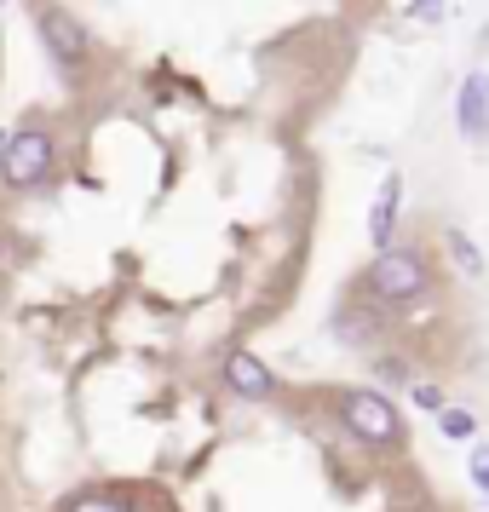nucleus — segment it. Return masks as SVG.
I'll use <instances>...</instances> for the list:
<instances>
[{
  "mask_svg": "<svg viewBox=\"0 0 489 512\" xmlns=\"http://www.w3.org/2000/svg\"><path fill=\"white\" fill-rule=\"evenodd\" d=\"M340 420H346L357 438L369 443V449H397L403 443V420H397V403L380 392H346L340 397Z\"/></svg>",
  "mask_w": 489,
  "mask_h": 512,
  "instance_id": "f257e3e1",
  "label": "nucleus"
},
{
  "mask_svg": "<svg viewBox=\"0 0 489 512\" xmlns=\"http://www.w3.org/2000/svg\"><path fill=\"white\" fill-rule=\"evenodd\" d=\"M52 173V133L47 127H18L6 133V162H0V185L12 190H35Z\"/></svg>",
  "mask_w": 489,
  "mask_h": 512,
  "instance_id": "f03ea898",
  "label": "nucleus"
},
{
  "mask_svg": "<svg viewBox=\"0 0 489 512\" xmlns=\"http://www.w3.org/2000/svg\"><path fill=\"white\" fill-rule=\"evenodd\" d=\"M41 47L52 52V64L64 75H87V64H93V35H87V24L70 6H47L41 12Z\"/></svg>",
  "mask_w": 489,
  "mask_h": 512,
  "instance_id": "7ed1b4c3",
  "label": "nucleus"
},
{
  "mask_svg": "<svg viewBox=\"0 0 489 512\" xmlns=\"http://www.w3.org/2000/svg\"><path fill=\"white\" fill-rule=\"evenodd\" d=\"M369 288L380 300H415L426 288V259L415 248H380L369 265Z\"/></svg>",
  "mask_w": 489,
  "mask_h": 512,
  "instance_id": "20e7f679",
  "label": "nucleus"
},
{
  "mask_svg": "<svg viewBox=\"0 0 489 512\" xmlns=\"http://www.w3.org/2000/svg\"><path fill=\"white\" fill-rule=\"evenodd\" d=\"M455 121H461V133L472 144H484L489 139V75L484 70H472L461 81V104H455Z\"/></svg>",
  "mask_w": 489,
  "mask_h": 512,
  "instance_id": "39448f33",
  "label": "nucleus"
},
{
  "mask_svg": "<svg viewBox=\"0 0 489 512\" xmlns=\"http://www.w3.org/2000/svg\"><path fill=\"white\" fill-rule=\"evenodd\" d=\"M397 208H403V173H386L380 190H374V202H369V242L374 248H392Z\"/></svg>",
  "mask_w": 489,
  "mask_h": 512,
  "instance_id": "423d86ee",
  "label": "nucleus"
},
{
  "mask_svg": "<svg viewBox=\"0 0 489 512\" xmlns=\"http://www.w3.org/2000/svg\"><path fill=\"white\" fill-rule=\"evenodd\" d=\"M225 386H231L236 397L259 403V397H271V386H277V380H271V369L259 363L254 351H231V357H225Z\"/></svg>",
  "mask_w": 489,
  "mask_h": 512,
  "instance_id": "0eeeda50",
  "label": "nucleus"
},
{
  "mask_svg": "<svg viewBox=\"0 0 489 512\" xmlns=\"http://www.w3.org/2000/svg\"><path fill=\"white\" fill-rule=\"evenodd\" d=\"M443 248H449V259H455V271H461V277H484V254H478V242H472L461 225H449V231H443Z\"/></svg>",
  "mask_w": 489,
  "mask_h": 512,
  "instance_id": "6e6552de",
  "label": "nucleus"
},
{
  "mask_svg": "<svg viewBox=\"0 0 489 512\" xmlns=\"http://www.w3.org/2000/svg\"><path fill=\"white\" fill-rule=\"evenodd\" d=\"M438 426H443V438H472L478 432V420L466 415V409H449V403L438 409Z\"/></svg>",
  "mask_w": 489,
  "mask_h": 512,
  "instance_id": "1a4fd4ad",
  "label": "nucleus"
},
{
  "mask_svg": "<svg viewBox=\"0 0 489 512\" xmlns=\"http://www.w3.org/2000/svg\"><path fill=\"white\" fill-rule=\"evenodd\" d=\"M70 512H133L121 495H81V501H70Z\"/></svg>",
  "mask_w": 489,
  "mask_h": 512,
  "instance_id": "9d476101",
  "label": "nucleus"
},
{
  "mask_svg": "<svg viewBox=\"0 0 489 512\" xmlns=\"http://www.w3.org/2000/svg\"><path fill=\"white\" fill-rule=\"evenodd\" d=\"M466 472H472V484H478V489L489 495V443H484V449H472V461H466Z\"/></svg>",
  "mask_w": 489,
  "mask_h": 512,
  "instance_id": "9b49d317",
  "label": "nucleus"
},
{
  "mask_svg": "<svg viewBox=\"0 0 489 512\" xmlns=\"http://www.w3.org/2000/svg\"><path fill=\"white\" fill-rule=\"evenodd\" d=\"M409 18H420V24H443V0H409Z\"/></svg>",
  "mask_w": 489,
  "mask_h": 512,
  "instance_id": "f8f14e48",
  "label": "nucleus"
},
{
  "mask_svg": "<svg viewBox=\"0 0 489 512\" xmlns=\"http://www.w3.org/2000/svg\"><path fill=\"white\" fill-rule=\"evenodd\" d=\"M415 403H420V409H432V415H438V409H443V392H438V386H415Z\"/></svg>",
  "mask_w": 489,
  "mask_h": 512,
  "instance_id": "ddd939ff",
  "label": "nucleus"
},
{
  "mask_svg": "<svg viewBox=\"0 0 489 512\" xmlns=\"http://www.w3.org/2000/svg\"><path fill=\"white\" fill-rule=\"evenodd\" d=\"M0 162H6V139H0Z\"/></svg>",
  "mask_w": 489,
  "mask_h": 512,
  "instance_id": "4468645a",
  "label": "nucleus"
}]
</instances>
